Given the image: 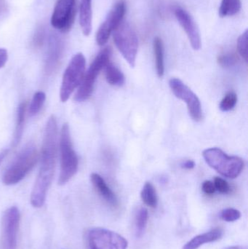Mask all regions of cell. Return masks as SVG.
I'll list each match as a JSON object with an SVG mask.
<instances>
[{
  "label": "cell",
  "instance_id": "cell-28",
  "mask_svg": "<svg viewBox=\"0 0 248 249\" xmlns=\"http://www.w3.org/2000/svg\"><path fill=\"white\" fill-rule=\"evenodd\" d=\"M237 58L233 54H224L218 57V62L221 67H233L237 64Z\"/></svg>",
  "mask_w": 248,
  "mask_h": 249
},
{
  "label": "cell",
  "instance_id": "cell-9",
  "mask_svg": "<svg viewBox=\"0 0 248 249\" xmlns=\"http://www.w3.org/2000/svg\"><path fill=\"white\" fill-rule=\"evenodd\" d=\"M77 13V0H58L51 17V25L60 32L71 30Z\"/></svg>",
  "mask_w": 248,
  "mask_h": 249
},
{
  "label": "cell",
  "instance_id": "cell-3",
  "mask_svg": "<svg viewBox=\"0 0 248 249\" xmlns=\"http://www.w3.org/2000/svg\"><path fill=\"white\" fill-rule=\"evenodd\" d=\"M202 156L211 168L227 178H237L244 168V162L241 158L230 156L219 148L205 149Z\"/></svg>",
  "mask_w": 248,
  "mask_h": 249
},
{
  "label": "cell",
  "instance_id": "cell-11",
  "mask_svg": "<svg viewBox=\"0 0 248 249\" xmlns=\"http://www.w3.org/2000/svg\"><path fill=\"white\" fill-rule=\"evenodd\" d=\"M126 12L125 2L122 0L115 4L102 23L96 34V42L100 46L106 45L112 32L119 26Z\"/></svg>",
  "mask_w": 248,
  "mask_h": 249
},
{
  "label": "cell",
  "instance_id": "cell-25",
  "mask_svg": "<svg viewBox=\"0 0 248 249\" xmlns=\"http://www.w3.org/2000/svg\"><path fill=\"white\" fill-rule=\"evenodd\" d=\"M237 102V96L234 92L227 93L220 104V109L222 112H229L235 107Z\"/></svg>",
  "mask_w": 248,
  "mask_h": 249
},
{
  "label": "cell",
  "instance_id": "cell-6",
  "mask_svg": "<svg viewBox=\"0 0 248 249\" xmlns=\"http://www.w3.org/2000/svg\"><path fill=\"white\" fill-rule=\"evenodd\" d=\"M112 33L116 48L127 62L133 68L138 49V38L136 32L129 23L122 22Z\"/></svg>",
  "mask_w": 248,
  "mask_h": 249
},
{
  "label": "cell",
  "instance_id": "cell-31",
  "mask_svg": "<svg viewBox=\"0 0 248 249\" xmlns=\"http://www.w3.org/2000/svg\"><path fill=\"white\" fill-rule=\"evenodd\" d=\"M202 191L207 195H213L215 193V186L211 181H204L202 185Z\"/></svg>",
  "mask_w": 248,
  "mask_h": 249
},
{
  "label": "cell",
  "instance_id": "cell-18",
  "mask_svg": "<svg viewBox=\"0 0 248 249\" xmlns=\"http://www.w3.org/2000/svg\"><path fill=\"white\" fill-rule=\"evenodd\" d=\"M105 75L106 81L111 86H122L125 83L123 73L112 63H108L105 67Z\"/></svg>",
  "mask_w": 248,
  "mask_h": 249
},
{
  "label": "cell",
  "instance_id": "cell-16",
  "mask_svg": "<svg viewBox=\"0 0 248 249\" xmlns=\"http://www.w3.org/2000/svg\"><path fill=\"white\" fill-rule=\"evenodd\" d=\"M222 236L223 231L219 228H215L209 232L195 237L193 239L185 244L183 249H198L204 244L218 241Z\"/></svg>",
  "mask_w": 248,
  "mask_h": 249
},
{
  "label": "cell",
  "instance_id": "cell-20",
  "mask_svg": "<svg viewBox=\"0 0 248 249\" xmlns=\"http://www.w3.org/2000/svg\"><path fill=\"white\" fill-rule=\"evenodd\" d=\"M141 197L142 201L149 207L155 209L158 203L157 192L152 184L146 182L141 193Z\"/></svg>",
  "mask_w": 248,
  "mask_h": 249
},
{
  "label": "cell",
  "instance_id": "cell-24",
  "mask_svg": "<svg viewBox=\"0 0 248 249\" xmlns=\"http://www.w3.org/2000/svg\"><path fill=\"white\" fill-rule=\"evenodd\" d=\"M46 100V95L44 92L37 91L34 93L32 102H31L30 106L29 108V113L31 116H34L38 112L41 110Z\"/></svg>",
  "mask_w": 248,
  "mask_h": 249
},
{
  "label": "cell",
  "instance_id": "cell-29",
  "mask_svg": "<svg viewBox=\"0 0 248 249\" xmlns=\"http://www.w3.org/2000/svg\"><path fill=\"white\" fill-rule=\"evenodd\" d=\"M46 39V33L45 29L42 26L36 29V33L33 38V45L36 48H41L44 45Z\"/></svg>",
  "mask_w": 248,
  "mask_h": 249
},
{
  "label": "cell",
  "instance_id": "cell-27",
  "mask_svg": "<svg viewBox=\"0 0 248 249\" xmlns=\"http://www.w3.org/2000/svg\"><path fill=\"white\" fill-rule=\"evenodd\" d=\"M248 30L245 31L244 33L240 35L237 40V48L239 53L248 62Z\"/></svg>",
  "mask_w": 248,
  "mask_h": 249
},
{
  "label": "cell",
  "instance_id": "cell-8",
  "mask_svg": "<svg viewBox=\"0 0 248 249\" xmlns=\"http://www.w3.org/2000/svg\"><path fill=\"white\" fill-rule=\"evenodd\" d=\"M90 249H127L128 241L114 231L103 228H94L89 232Z\"/></svg>",
  "mask_w": 248,
  "mask_h": 249
},
{
  "label": "cell",
  "instance_id": "cell-17",
  "mask_svg": "<svg viewBox=\"0 0 248 249\" xmlns=\"http://www.w3.org/2000/svg\"><path fill=\"white\" fill-rule=\"evenodd\" d=\"M92 0H82L80 6V23L85 36H89L92 31Z\"/></svg>",
  "mask_w": 248,
  "mask_h": 249
},
{
  "label": "cell",
  "instance_id": "cell-36",
  "mask_svg": "<svg viewBox=\"0 0 248 249\" xmlns=\"http://www.w3.org/2000/svg\"><path fill=\"white\" fill-rule=\"evenodd\" d=\"M223 249H248L246 247H241V246H234V247H225Z\"/></svg>",
  "mask_w": 248,
  "mask_h": 249
},
{
  "label": "cell",
  "instance_id": "cell-15",
  "mask_svg": "<svg viewBox=\"0 0 248 249\" xmlns=\"http://www.w3.org/2000/svg\"><path fill=\"white\" fill-rule=\"evenodd\" d=\"M92 184L96 188V191L99 194L113 207H116L118 206V200L115 193L109 188V186L106 184V181L99 174L93 173L90 176Z\"/></svg>",
  "mask_w": 248,
  "mask_h": 249
},
{
  "label": "cell",
  "instance_id": "cell-32",
  "mask_svg": "<svg viewBox=\"0 0 248 249\" xmlns=\"http://www.w3.org/2000/svg\"><path fill=\"white\" fill-rule=\"evenodd\" d=\"M8 54L7 51L4 48H0V69L2 68L7 61Z\"/></svg>",
  "mask_w": 248,
  "mask_h": 249
},
{
  "label": "cell",
  "instance_id": "cell-14",
  "mask_svg": "<svg viewBox=\"0 0 248 249\" xmlns=\"http://www.w3.org/2000/svg\"><path fill=\"white\" fill-rule=\"evenodd\" d=\"M64 51L62 39L56 35H51L48 39V48L47 52L45 70L47 72H51L55 70L60 62Z\"/></svg>",
  "mask_w": 248,
  "mask_h": 249
},
{
  "label": "cell",
  "instance_id": "cell-5",
  "mask_svg": "<svg viewBox=\"0 0 248 249\" xmlns=\"http://www.w3.org/2000/svg\"><path fill=\"white\" fill-rule=\"evenodd\" d=\"M111 55L112 50L110 48H104L98 54L87 71L84 73L81 84L79 86L78 90L74 97L76 102H84L91 96L96 79L100 71L109 62Z\"/></svg>",
  "mask_w": 248,
  "mask_h": 249
},
{
  "label": "cell",
  "instance_id": "cell-21",
  "mask_svg": "<svg viewBox=\"0 0 248 249\" xmlns=\"http://www.w3.org/2000/svg\"><path fill=\"white\" fill-rule=\"evenodd\" d=\"M26 103H21L17 108V121H16V131H15L13 146L18 144L21 140L24 127L25 112H26Z\"/></svg>",
  "mask_w": 248,
  "mask_h": 249
},
{
  "label": "cell",
  "instance_id": "cell-10",
  "mask_svg": "<svg viewBox=\"0 0 248 249\" xmlns=\"http://www.w3.org/2000/svg\"><path fill=\"white\" fill-rule=\"evenodd\" d=\"M169 86L175 96L186 104L192 119L196 122L200 121L202 119V105L198 96L180 79L172 78Z\"/></svg>",
  "mask_w": 248,
  "mask_h": 249
},
{
  "label": "cell",
  "instance_id": "cell-26",
  "mask_svg": "<svg viewBox=\"0 0 248 249\" xmlns=\"http://www.w3.org/2000/svg\"><path fill=\"white\" fill-rule=\"evenodd\" d=\"M241 217V213L237 209L229 208L221 212V218L227 222H234Z\"/></svg>",
  "mask_w": 248,
  "mask_h": 249
},
{
  "label": "cell",
  "instance_id": "cell-2",
  "mask_svg": "<svg viewBox=\"0 0 248 249\" xmlns=\"http://www.w3.org/2000/svg\"><path fill=\"white\" fill-rule=\"evenodd\" d=\"M39 159L36 146L29 143L13 160L4 171L2 181L5 185H14L23 179L35 166Z\"/></svg>",
  "mask_w": 248,
  "mask_h": 249
},
{
  "label": "cell",
  "instance_id": "cell-35",
  "mask_svg": "<svg viewBox=\"0 0 248 249\" xmlns=\"http://www.w3.org/2000/svg\"><path fill=\"white\" fill-rule=\"evenodd\" d=\"M7 152L8 151L4 150L2 152H0V165H1V162H2L3 160L5 158L6 155H7Z\"/></svg>",
  "mask_w": 248,
  "mask_h": 249
},
{
  "label": "cell",
  "instance_id": "cell-33",
  "mask_svg": "<svg viewBox=\"0 0 248 249\" xmlns=\"http://www.w3.org/2000/svg\"><path fill=\"white\" fill-rule=\"evenodd\" d=\"M195 162L193 160H191L185 161L182 164V168H185V169H192V168H195Z\"/></svg>",
  "mask_w": 248,
  "mask_h": 249
},
{
  "label": "cell",
  "instance_id": "cell-34",
  "mask_svg": "<svg viewBox=\"0 0 248 249\" xmlns=\"http://www.w3.org/2000/svg\"><path fill=\"white\" fill-rule=\"evenodd\" d=\"M7 10V0H0V16L4 14Z\"/></svg>",
  "mask_w": 248,
  "mask_h": 249
},
{
  "label": "cell",
  "instance_id": "cell-30",
  "mask_svg": "<svg viewBox=\"0 0 248 249\" xmlns=\"http://www.w3.org/2000/svg\"><path fill=\"white\" fill-rule=\"evenodd\" d=\"M214 186H215V190H218L220 193L222 194H227L230 192V187L228 182L224 178L221 177H216L214 180Z\"/></svg>",
  "mask_w": 248,
  "mask_h": 249
},
{
  "label": "cell",
  "instance_id": "cell-7",
  "mask_svg": "<svg viewBox=\"0 0 248 249\" xmlns=\"http://www.w3.org/2000/svg\"><path fill=\"white\" fill-rule=\"evenodd\" d=\"M85 67L86 60L83 53H78L72 57L63 76L60 91L61 102H67L74 90L81 84Z\"/></svg>",
  "mask_w": 248,
  "mask_h": 249
},
{
  "label": "cell",
  "instance_id": "cell-23",
  "mask_svg": "<svg viewBox=\"0 0 248 249\" xmlns=\"http://www.w3.org/2000/svg\"><path fill=\"white\" fill-rule=\"evenodd\" d=\"M148 211L144 208H141L135 216V236L141 238L147 229L148 223Z\"/></svg>",
  "mask_w": 248,
  "mask_h": 249
},
{
  "label": "cell",
  "instance_id": "cell-12",
  "mask_svg": "<svg viewBox=\"0 0 248 249\" xmlns=\"http://www.w3.org/2000/svg\"><path fill=\"white\" fill-rule=\"evenodd\" d=\"M20 212L16 206L5 211L2 219V240L4 249H16Z\"/></svg>",
  "mask_w": 248,
  "mask_h": 249
},
{
  "label": "cell",
  "instance_id": "cell-13",
  "mask_svg": "<svg viewBox=\"0 0 248 249\" xmlns=\"http://www.w3.org/2000/svg\"><path fill=\"white\" fill-rule=\"evenodd\" d=\"M175 16L178 21L186 32V35L189 38L191 45L195 51H198L201 48V38L197 23L194 20L193 18L183 8L178 7L175 10Z\"/></svg>",
  "mask_w": 248,
  "mask_h": 249
},
{
  "label": "cell",
  "instance_id": "cell-22",
  "mask_svg": "<svg viewBox=\"0 0 248 249\" xmlns=\"http://www.w3.org/2000/svg\"><path fill=\"white\" fill-rule=\"evenodd\" d=\"M241 6L240 0H222L219 9V16L221 18L234 16L240 12Z\"/></svg>",
  "mask_w": 248,
  "mask_h": 249
},
{
  "label": "cell",
  "instance_id": "cell-1",
  "mask_svg": "<svg viewBox=\"0 0 248 249\" xmlns=\"http://www.w3.org/2000/svg\"><path fill=\"white\" fill-rule=\"evenodd\" d=\"M58 142L56 118L50 116L46 124L41 153V165L31 194V203L36 209L42 207L55 173Z\"/></svg>",
  "mask_w": 248,
  "mask_h": 249
},
{
  "label": "cell",
  "instance_id": "cell-4",
  "mask_svg": "<svg viewBox=\"0 0 248 249\" xmlns=\"http://www.w3.org/2000/svg\"><path fill=\"white\" fill-rule=\"evenodd\" d=\"M60 152H61V173L58 184H66L78 171L79 160L73 148L70 135L69 125L64 124L61 128L60 138Z\"/></svg>",
  "mask_w": 248,
  "mask_h": 249
},
{
  "label": "cell",
  "instance_id": "cell-19",
  "mask_svg": "<svg viewBox=\"0 0 248 249\" xmlns=\"http://www.w3.org/2000/svg\"><path fill=\"white\" fill-rule=\"evenodd\" d=\"M153 46H154L157 75L159 77H163L165 73L164 46H163V41L160 37L157 36L154 38Z\"/></svg>",
  "mask_w": 248,
  "mask_h": 249
}]
</instances>
